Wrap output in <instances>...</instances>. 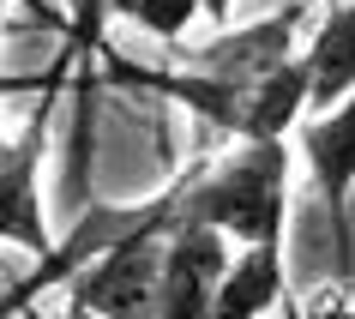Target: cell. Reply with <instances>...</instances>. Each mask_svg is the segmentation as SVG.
<instances>
[{
	"mask_svg": "<svg viewBox=\"0 0 355 319\" xmlns=\"http://www.w3.org/2000/svg\"><path fill=\"white\" fill-rule=\"evenodd\" d=\"M175 211L217 223L229 241H265L283 235L289 211V145L283 139H235L229 157L205 163L175 181Z\"/></svg>",
	"mask_w": 355,
	"mask_h": 319,
	"instance_id": "6da1fadb",
	"label": "cell"
},
{
	"mask_svg": "<svg viewBox=\"0 0 355 319\" xmlns=\"http://www.w3.org/2000/svg\"><path fill=\"white\" fill-rule=\"evenodd\" d=\"M229 235L217 223H199V217H181L163 229V259H157V289H150V307L145 313H163V319H199L211 313V289L229 265Z\"/></svg>",
	"mask_w": 355,
	"mask_h": 319,
	"instance_id": "7a4b0ae2",
	"label": "cell"
},
{
	"mask_svg": "<svg viewBox=\"0 0 355 319\" xmlns=\"http://www.w3.org/2000/svg\"><path fill=\"white\" fill-rule=\"evenodd\" d=\"M157 259H163V229L121 235L103 253L67 271V307L73 313H145L157 289Z\"/></svg>",
	"mask_w": 355,
	"mask_h": 319,
	"instance_id": "3957f363",
	"label": "cell"
},
{
	"mask_svg": "<svg viewBox=\"0 0 355 319\" xmlns=\"http://www.w3.org/2000/svg\"><path fill=\"white\" fill-rule=\"evenodd\" d=\"M301 127V157L313 169V187L325 193L331 205V235H337V271H355V253H349V193H355V91L337 96L331 109H313Z\"/></svg>",
	"mask_w": 355,
	"mask_h": 319,
	"instance_id": "277c9868",
	"label": "cell"
},
{
	"mask_svg": "<svg viewBox=\"0 0 355 319\" xmlns=\"http://www.w3.org/2000/svg\"><path fill=\"white\" fill-rule=\"evenodd\" d=\"M37 169H42V121H31L19 139H0V241L42 259L49 253V223H42Z\"/></svg>",
	"mask_w": 355,
	"mask_h": 319,
	"instance_id": "5b68a950",
	"label": "cell"
},
{
	"mask_svg": "<svg viewBox=\"0 0 355 319\" xmlns=\"http://www.w3.org/2000/svg\"><path fill=\"white\" fill-rule=\"evenodd\" d=\"M301 6H307V0H289L283 19H259L253 31H229V24H217V37L199 42V49L187 55V67H193V73H211V78H229V85L259 78L271 60H283L289 49H295Z\"/></svg>",
	"mask_w": 355,
	"mask_h": 319,
	"instance_id": "8992f818",
	"label": "cell"
},
{
	"mask_svg": "<svg viewBox=\"0 0 355 319\" xmlns=\"http://www.w3.org/2000/svg\"><path fill=\"white\" fill-rule=\"evenodd\" d=\"M301 114H307V60L289 49V55L271 60L259 78L241 85V103H235L229 132H235V139H283Z\"/></svg>",
	"mask_w": 355,
	"mask_h": 319,
	"instance_id": "52a82bcc",
	"label": "cell"
},
{
	"mask_svg": "<svg viewBox=\"0 0 355 319\" xmlns=\"http://www.w3.org/2000/svg\"><path fill=\"white\" fill-rule=\"evenodd\" d=\"M283 295V235H265V241H241L229 253L223 277L211 289V319H253L271 313Z\"/></svg>",
	"mask_w": 355,
	"mask_h": 319,
	"instance_id": "ba28073f",
	"label": "cell"
},
{
	"mask_svg": "<svg viewBox=\"0 0 355 319\" xmlns=\"http://www.w3.org/2000/svg\"><path fill=\"white\" fill-rule=\"evenodd\" d=\"M301 60H307V114L355 91V0H331Z\"/></svg>",
	"mask_w": 355,
	"mask_h": 319,
	"instance_id": "9c48e42d",
	"label": "cell"
},
{
	"mask_svg": "<svg viewBox=\"0 0 355 319\" xmlns=\"http://www.w3.org/2000/svg\"><path fill=\"white\" fill-rule=\"evenodd\" d=\"M109 19L139 24V31H150L157 42H181V31L199 19V0H114Z\"/></svg>",
	"mask_w": 355,
	"mask_h": 319,
	"instance_id": "30bf717a",
	"label": "cell"
},
{
	"mask_svg": "<svg viewBox=\"0 0 355 319\" xmlns=\"http://www.w3.org/2000/svg\"><path fill=\"white\" fill-rule=\"evenodd\" d=\"M67 24H73V49L91 55L103 37V0H67Z\"/></svg>",
	"mask_w": 355,
	"mask_h": 319,
	"instance_id": "8fae6325",
	"label": "cell"
},
{
	"mask_svg": "<svg viewBox=\"0 0 355 319\" xmlns=\"http://www.w3.org/2000/svg\"><path fill=\"white\" fill-rule=\"evenodd\" d=\"M49 78H0V96H24V91H42Z\"/></svg>",
	"mask_w": 355,
	"mask_h": 319,
	"instance_id": "7c38bea8",
	"label": "cell"
},
{
	"mask_svg": "<svg viewBox=\"0 0 355 319\" xmlns=\"http://www.w3.org/2000/svg\"><path fill=\"white\" fill-rule=\"evenodd\" d=\"M199 12H205L211 24H229V12H235V0H199Z\"/></svg>",
	"mask_w": 355,
	"mask_h": 319,
	"instance_id": "4fadbf2b",
	"label": "cell"
},
{
	"mask_svg": "<svg viewBox=\"0 0 355 319\" xmlns=\"http://www.w3.org/2000/svg\"><path fill=\"white\" fill-rule=\"evenodd\" d=\"M24 6H37V0H24Z\"/></svg>",
	"mask_w": 355,
	"mask_h": 319,
	"instance_id": "5bb4252c",
	"label": "cell"
}]
</instances>
